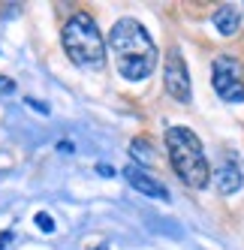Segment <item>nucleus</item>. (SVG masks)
<instances>
[{"label": "nucleus", "mask_w": 244, "mask_h": 250, "mask_svg": "<svg viewBox=\"0 0 244 250\" xmlns=\"http://www.w3.org/2000/svg\"><path fill=\"white\" fill-rule=\"evenodd\" d=\"M109 45H112V55H115V63H118V73L127 82H142L154 73L157 45L148 37V30L136 19H121L112 27Z\"/></svg>", "instance_id": "nucleus-1"}, {"label": "nucleus", "mask_w": 244, "mask_h": 250, "mask_svg": "<svg viewBox=\"0 0 244 250\" xmlns=\"http://www.w3.org/2000/svg\"><path fill=\"white\" fill-rule=\"evenodd\" d=\"M166 151L175 172L181 175V181L193 190H205L211 181V166L205 160L202 142L193 130L187 127H169L166 130Z\"/></svg>", "instance_id": "nucleus-2"}, {"label": "nucleus", "mask_w": 244, "mask_h": 250, "mask_svg": "<svg viewBox=\"0 0 244 250\" xmlns=\"http://www.w3.org/2000/svg\"><path fill=\"white\" fill-rule=\"evenodd\" d=\"M63 48L69 61L79 66L97 69L106 63V42H102V33L88 12H76L63 24Z\"/></svg>", "instance_id": "nucleus-3"}, {"label": "nucleus", "mask_w": 244, "mask_h": 250, "mask_svg": "<svg viewBox=\"0 0 244 250\" xmlns=\"http://www.w3.org/2000/svg\"><path fill=\"white\" fill-rule=\"evenodd\" d=\"M211 82L220 100L226 103H244V76H241V63L229 55H217L211 66Z\"/></svg>", "instance_id": "nucleus-4"}, {"label": "nucleus", "mask_w": 244, "mask_h": 250, "mask_svg": "<svg viewBox=\"0 0 244 250\" xmlns=\"http://www.w3.org/2000/svg\"><path fill=\"white\" fill-rule=\"evenodd\" d=\"M163 79H166V91L175 97L178 103H190V97H193V87H190V69H187V63H184L178 48H172L166 55Z\"/></svg>", "instance_id": "nucleus-5"}, {"label": "nucleus", "mask_w": 244, "mask_h": 250, "mask_svg": "<svg viewBox=\"0 0 244 250\" xmlns=\"http://www.w3.org/2000/svg\"><path fill=\"white\" fill-rule=\"evenodd\" d=\"M124 178L130 181L133 190L151 196V199H169V190H166L160 181H157L151 172H145L142 166H127V169H124Z\"/></svg>", "instance_id": "nucleus-6"}, {"label": "nucleus", "mask_w": 244, "mask_h": 250, "mask_svg": "<svg viewBox=\"0 0 244 250\" xmlns=\"http://www.w3.org/2000/svg\"><path fill=\"white\" fill-rule=\"evenodd\" d=\"M211 181H214V187H217L223 196L241 190V169H238V163H229V160H226L217 172H211Z\"/></svg>", "instance_id": "nucleus-7"}, {"label": "nucleus", "mask_w": 244, "mask_h": 250, "mask_svg": "<svg viewBox=\"0 0 244 250\" xmlns=\"http://www.w3.org/2000/svg\"><path fill=\"white\" fill-rule=\"evenodd\" d=\"M214 27L223 33V37H232V33H238V27H241V12L235 6H220L214 12Z\"/></svg>", "instance_id": "nucleus-8"}, {"label": "nucleus", "mask_w": 244, "mask_h": 250, "mask_svg": "<svg viewBox=\"0 0 244 250\" xmlns=\"http://www.w3.org/2000/svg\"><path fill=\"white\" fill-rule=\"evenodd\" d=\"M130 151H133V157H136V160H142V163H154V154H151L148 139H133Z\"/></svg>", "instance_id": "nucleus-9"}, {"label": "nucleus", "mask_w": 244, "mask_h": 250, "mask_svg": "<svg viewBox=\"0 0 244 250\" xmlns=\"http://www.w3.org/2000/svg\"><path fill=\"white\" fill-rule=\"evenodd\" d=\"M37 226H40L42 232H55V220H51V214L40 211V214H37Z\"/></svg>", "instance_id": "nucleus-10"}, {"label": "nucleus", "mask_w": 244, "mask_h": 250, "mask_svg": "<svg viewBox=\"0 0 244 250\" xmlns=\"http://www.w3.org/2000/svg\"><path fill=\"white\" fill-rule=\"evenodd\" d=\"M15 91V82L6 79V76H0V94H12Z\"/></svg>", "instance_id": "nucleus-11"}, {"label": "nucleus", "mask_w": 244, "mask_h": 250, "mask_svg": "<svg viewBox=\"0 0 244 250\" xmlns=\"http://www.w3.org/2000/svg\"><path fill=\"white\" fill-rule=\"evenodd\" d=\"M58 148H61L63 154H73V145H69V142H61V145H58Z\"/></svg>", "instance_id": "nucleus-12"}, {"label": "nucleus", "mask_w": 244, "mask_h": 250, "mask_svg": "<svg viewBox=\"0 0 244 250\" xmlns=\"http://www.w3.org/2000/svg\"><path fill=\"white\" fill-rule=\"evenodd\" d=\"M97 172H100V175H106V178H109V175H112V169H109V166H102V163H100V166H97Z\"/></svg>", "instance_id": "nucleus-13"}]
</instances>
